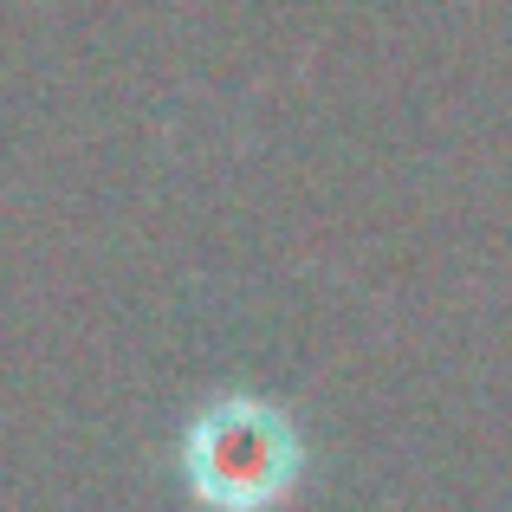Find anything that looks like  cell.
Returning <instances> with one entry per match:
<instances>
[{"label": "cell", "instance_id": "cell-1", "mask_svg": "<svg viewBox=\"0 0 512 512\" xmlns=\"http://www.w3.org/2000/svg\"><path fill=\"white\" fill-rule=\"evenodd\" d=\"M286 428L260 409H234V415H214L201 428V448H195V480L214 506H234L253 512L266 506L279 487H286Z\"/></svg>", "mask_w": 512, "mask_h": 512}]
</instances>
